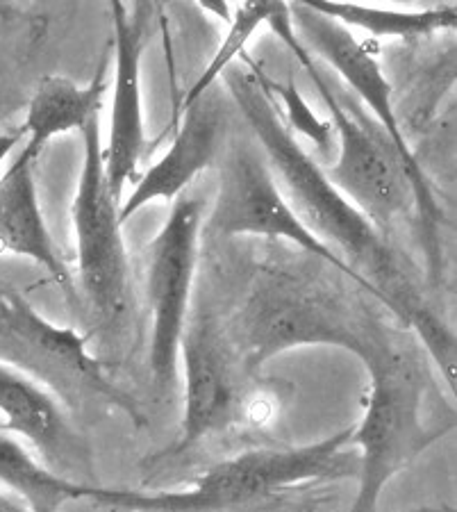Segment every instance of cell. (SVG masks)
I'll list each match as a JSON object with an SVG mask.
<instances>
[{"label": "cell", "instance_id": "cell-1", "mask_svg": "<svg viewBox=\"0 0 457 512\" xmlns=\"http://www.w3.org/2000/svg\"><path fill=\"white\" fill-rule=\"evenodd\" d=\"M223 76L232 101L253 130L269 169L280 183L278 187L298 219L369 285L376 299L385 303L405 326L414 328L432 362L442 371L446 385L455 390V333L423 299L401 255L330 183L321 164L298 144L271 101L267 78L255 66H230Z\"/></svg>", "mask_w": 457, "mask_h": 512}, {"label": "cell", "instance_id": "cell-2", "mask_svg": "<svg viewBox=\"0 0 457 512\" xmlns=\"http://www.w3.org/2000/svg\"><path fill=\"white\" fill-rule=\"evenodd\" d=\"M353 426L326 440L287 449H251L207 469L178 492H137L91 485L89 499L128 512H255L307 483L342 481L357 474L348 456Z\"/></svg>", "mask_w": 457, "mask_h": 512}, {"label": "cell", "instance_id": "cell-3", "mask_svg": "<svg viewBox=\"0 0 457 512\" xmlns=\"http://www.w3.org/2000/svg\"><path fill=\"white\" fill-rule=\"evenodd\" d=\"M360 360L369 371V394L360 424L351 433V447L357 449V497L348 512H378L385 487L453 424H426V381L417 360L380 324Z\"/></svg>", "mask_w": 457, "mask_h": 512}, {"label": "cell", "instance_id": "cell-4", "mask_svg": "<svg viewBox=\"0 0 457 512\" xmlns=\"http://www.w3.org/2000/svg\"><path fill=\"white\" fill-rule=\"evenodd\" d=\"M378 321L357 312L326 280L301 271L267 267L255 276L237 315L242 360L257 374L280 353L332 346L360 358Z\"/></svg>", "mask_w": 457, "mask_h": 512}, {"label": "cell", "instance_id": "cell-5", "mask_svg": "<svg viewBox=\"0 0 457 512\" xmlns=\"http://www.w3.org/2000/svg\"><path fill=\"white\" fill-rule=\"evenodd\" d=\"M267 26L303 66L330 112V126L339 137V155L332 167L323 169L328 180L382 235L389 237V228L414 208L410 180L394 146L382 135V130L371 128L357 105L351 110V101L330 85L326 73L317 64V57L298 39L287 3H276Z\"/></svg>", "mask_w": 457, "mask_h": 512}, {"label": "cell", "instance_id": "cell-6", "mask_svg": "<svg viewBox=\"0 0 457 512\" xmlns=\"http://www.w3.org/2000/svg\"><path fill=\"white\" fill-rule=\"evenodd\" d=\"M0 362L46 387L69 412L114 408L144 426V412L107 376L85 335L48 321L12 287H0Z\"/></svg>", "mask_w": 457, "mask_h": 512}, {"label": "cell", "instance_id": "cell-7", "mask_svg": "<svg viewBox=\"0 0 457 512\" xmlns=\"http://www.w3.org/2000/svg\"><path fill=\"white\" fill-rule=\"evenodd\" d=\"M289 16H292L298 39L303 41V46H310L307 51L312 55H321L346 80V85L376 114L382 135L394 146L412 187L414 210H417L423 237V251H426L428 258V274L432 283H439L444 274V253L442 239H439L444 214L442 208H439L435 192H432L426 171L414 158L410 142H407L401 123H398L392 85H389L387 76L382 73L380 62L369 51V46L362 44L351 30L344 28L335 19H330V16L312 10L305 0L303 3L289 5Z\"/></svg>", "mask_w": 457, "mask_h": 512}, {"label": "cell", "instance_id": "cell-8", "mask_svg": "<svg viewBox=\"0 0 457 512\" xmlns=\"http://www.w3.org/2000/svg\"><path fill=\"white\" fill-rule=\"evenodd\" d=\"M207 230L219 239L246 235L282 239L310 253L312 258L330 264L342 276L353 278L355 285L371 294L369 285L298 219L278 187L267 158L255 144L235 142L230 146L221 164L219 194L207 219Z\"/></svg>", "mask_w": 457, "mask_h": 512}, {"label": "cell", "instance_id": "cell-9", "mask_svg": "<svg viewBox=\"0 0 457 512\" xmlns=\"http://www.w3.org/2000/svg\"><path fill=\"white\" fill-rule=\"evenodd\" d=\"M85 160L71 205L78 276L85 299L105 321H116L128 305L130 267L123 242L121 203L105 178L101 121L82 130Z\"/></svg>", "mask_w": 457, "mask_h": 512}, {"label": "cell", "instance_id": "cell-10", "mask_svg": "<svg viewBox=\"0 0 457 512\" xmlns=\"http://www.w3.org/2000/svg\"><path fill=\"white\" fill-rule=\"evenodd\" d=\"M201 230V201L180 196L160 233L148 244L146 299L153 317L148 367L153 383L162 392L171 390L178 381L180 342L189 321Z\"/></svg>", "mask_w": 457, "mask_h": 512}, {"label": "cell", "instance_id": "cell-11", "mask_svg": "<svg viewBox=\"0 0 457 512\" xmlns=\"http://www.w3.org/2000/svg\"><path fill=\"white\" fill-rule=\"evenodd\" d=\"M180 360L185 369V408L178 440L162 453V460H176L198 447L205 437L226 431L242 410L235 349L212 315L198 312L187 321L180 342Z\"/></svg>", "mask_w": 457, "mask_h": 512}, {"label": "cell", "instance_id": "cell-12", "mask_svg": "<svg viewBox=\"0 0 457 512\" xmlns=\"http://www.w3.org/2000/svg\"><path fill=\"white\" fill-rule=\"evenodd\" d=\"M112 57L116 62L114 101L110 135L103 146L105 178L110 192L121 203L123 189L135 180V173L146 151L144 101H141V55L146 48V21L153 14L151 5L130 10L123 3H112Z\"/></svg>", "mask_w": 457, "mask_h": 512}, {"label": "cell", "instance_id": "cell-13", "mask_svg": "<svg viewBox=\"0 0 457 512\" xmlns=\"http://www.w3.org/2000/svg\"><path fill=\"white\" fill-rule=\"evenodd\" d=\"M0 428L19 435L37 458L69 481L87 483L91 458L85 437L73 424L71 412L26 374L0 362Z\"/></svg>", "mask_w": 457, "mask_h": 512}, {"label": "cell", "instance_id": "cell-14", "mask_svg": "<svg viewBox=\"0 0 457 512\" xmlns=\"http://www.w3.org/2000/svg\"><path fill=\"white\" fill-rule=\"evenodd\" d=\"M180 114L182 121L169 151L137 180L128 201L121 203L123 224L153 201L176 203L198 173L212 167L223 128V105L214 87Z\"/></svg>", "mask_w": 457, "mask_h": 512}, {"label": "cell", "instance_id": "cell-15", "mask_svg": "<svg viewBox=\"0 0 457 512\" xmlns=\"http://www.w3.org/2000/svg\"><path fill=\"white\" fill-rule=\"evenodd\" d=\"M39 155L23 144L7 171L0 176V253L28 258L44 267L66 296H73V276L55 246L41 212L37 192Z\"/></svg>", "mask_w": 457, "mask_h": 512}, {"label": "cell", "instance_id": "cell-16", "mask_svg": "<svg viewBox=\"0 0 457 512\" xmlns=\"http://www.w3.org/2000/svg\"><path fill=\"white\" fill-rule=\"evenodd\" d=\"M112 60V48L105 51L101 64L87 85H78L71 78L51 76L39 82L32 96L23 132L26 146L41 155L44 146L55 137L69 132L85 130L91 121L98 119L103 110V98L107 94V66Z\"/></svg>", "mask_w": 457, "mask_h": 512}, {"label": "cell", "instance_id": "cell-17", "mask_svg": "<svg viewBox=\"0 0 457 512\" xmlns=\"http://www.w3.org/2000/svg\"><path fill=\"white\" fill-rule=\"evenodd\" d=\"M0 485L32 512H60L73 501H87L91 485L69 481L48 469L26 444L0 428Z\"/></svg>", "mask_w": 457, "mask_h": 512}, {"label": "cell", "instance_id": "cell-18", "mask_svg": "<svg viewBox=\"0 0 457 512\" xmlns=\"http://www.w3.org/2000/svg\"><path fill=\"white\" fill-rule=\"evenodd\" d=\"M312 10L323 16H330L344 28H360L376 39H419L430 37L444 30H455L457 26V5L439 3L421 10H389V7L360 5V3H310Z\"/></svg>", "mask_w": 457, "mask_h": 512}, {"label": "cell", "instance_id": "cell-19", "mask_svg": "<svg viewBox=\"0 0 457 512\" xmlns=\"http://www.w3.org/2000/svg\"><path fill=\"white\" fill-rule=\"evenodd\" d=\"M273 10H276V3H244L237 7L235 14H232L226 39L221 41L219 48H216L212 62L207 64V69L201 73V78L191 85L185 98H182V110L210 92V89L216 85V80L230 69L232 62H237L239 57H242L246 44L251 41V37L257 30L267 26Z\"/></svg>", "mask_w": 457, "mask_h": 512}, {"label": "cell", "instance_id": "cell-20", "mask_svg": "<svg viewBox=\"0 0 457 512\" xmlns=\"http://www.w3.org/2000/svg\"><path fill=\"white\" fill-rule=\"evenodd\" d=\"M267 85L271 92H276L282 98V103H285V126L289 128V132H292V135L298 132V135L307 137L314 146H319V151L323 155H328L332 151V144H335V130H332L328 121H323L314 114L310 103H307L301 92H298L294 78H289L285 85L267 80Z\"/></svg>", "mask_w": 457, "mask_h": 512}, {"label": "cell", "instance_id": "cell-21", "mask_svg": "<svg viewBox=\"0 0 457 512\" xmlns=\"http://www.w3.org/2000/svg\"><path fill=\"white\" fill-rule=\"evenodd\" d=\"M23 142H26V132H23V128L0 132V167H3L7 155H10L14 148H19Z\"/></svg>", "mask_w": 457, "mask_h": 512}, {"label": "cell", "instance_id": "cell-22", "mask_svg": "<svg viewBox=\"0 0 457 512\" xmlns=\"http://www.w3.org/2000/svg\"><path fill=\"white\" fill-rule=\"evenodd\" d=\"M0 512H32V510L21 499H16L14 494L0 490Z\"/></svg>", "mask_w": 457, "mask_h": 512}, {"label": "cell", "instance_id": "cell-23", "mask_svg": "<svg viewBox=\"0 0 457 512\" xmlns=\"http://www.w3.org/2000/svg\"><path fill=\"white\" fill-rule=\"evenodd\" d=\"M201 7H205V10L212 12V14H219L221 19H226L228 23L232 21V16H230V10H228L226 3H201Z\"/></svg>", "mask_w": 457, "mask_h": 512}]
</instances>
